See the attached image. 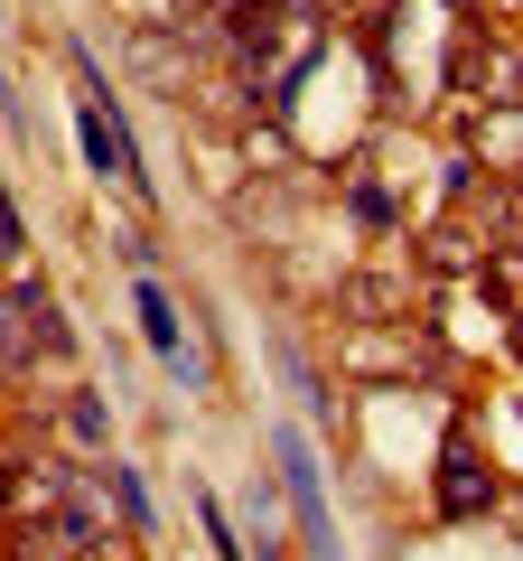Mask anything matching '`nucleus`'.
Listing matches in <instances>:
<instances>
[{"instance_id":"obj_1","label":"nucleus","mask_w":523,"mask_h":561,"mask_svg":"<svg viewBox=\"0 0 523 561\" xmlns=\"http://www.w3.org/2000/svg\"><path fill=\"white\" fill-rule=\"evenodd\" d=\"M84 542H103V505L75 496L57 515H20L10 524V561H84Z\"/></svg>"},{"instance_id":"obj_2","label":"nucleus","mask_w":523,"mask_h":561,"mask_svg":"<svg viewBox=\"0 0 523 561\" xmlns=\"http://www.w3.org/2000/svg\"><path fill=\"white\" fill-rule=\"evenodd\" d=\"M271 459H281L290 505H300V542H309V561H346V552H337V524H327V486H318L309 440H300V431H281V440H271Z\"/></svg>"},{"instance_id":"obj_3","label":"nucleus","mask_w":523,"mask_h":561,"mask_svg":"<svg viewBox=\"0 0 523 561\" xmlns=\"http://www.w3.org/2000/svg\"><path fill=\"white\" fill-rule=\"evenodd\" d=\"M486 505H496V468H486V449L467 440V431H449V449H440V515L477 524Z\"/></svg>"},{"instance_id":"obj_4","label":"nucleus","mask_w":523,"mask_h":561,"mask_svg":"<svg viewBox=\"0 0 523 561\" xmlns=\"http://www.w3.org/2000/svg\"><path fill=\"white\" fill-rule=\"evenodd\" d=\"M84 160H94L103 179H121V187H141V150H131V131H121V122L103 113V94L84 103Z\"/></svg>"},{"instance_id":"obj_5","label":"nucleus","mask_w":523,"mask_h":561,"mask_svg":"<svg viewBox=\"0 0 523 561\" xmlns=\"http://www.w3.org/2000/svg\"><path fill=\"white\" fill-rule=\"evenodd\" d=\"M10 309H20V328H28V356L57 365L66 346H75V337H66V319H57V300H47L38 280H10Z\"/></svg>"},{"instance_id":"obj_6","label":"nucleus","mask_w":523,"mask_h":561,"mask_svg":"<svg viewBox=\"0 0 523 561\" xmlns=\"http://www.w3.org/2000/svg\"><path fill=\"white\" fill-rule=\"evenodd\" d=\"M131 300H141V337L168 356V375H197V365H187V346H178V319H168V300H160V280H141Z\"/></svg>"},{"instance_id":"obj_7","label":"nucleus","mask_w":523,"mask_h":561,"mask_svg":"<svg viewBox=\"0 0 523 561\" xmlns=\"http://www.w3.org/2000/svg\"><path fill=\"white\" fill-rule=\"evenodd\" d=\"M28 365H38L28 356V328H20V309H10V290H0V383H20Z\"/></svg>"},{"instance_id":"obj_8","label":"nucleus","mask_w":523,"mask_h":561,"mask_svg":"<svg viewBox=\"0 0 523 561\" xmlns=\"http://www.w3.org/2000/svg\"><path fill=\"white\" fill-rule=\"evenodd\" d=\"M430 272H467V234H458V225L430 234Z\"/></svg>"},{"instance_id":"obj_9","label":"nucleus","mask_w":523,"mask_h":561,"mask_svg":"<svg viewBox=\"0 0 523 561\" xmlns=\"http://www.w3.org/2000/svg\"><path fill=\"white\" fill-rule=\"evenodd\" d=\"M66 431H75V440H103V402L75 393V402H66Z\"/></svg>"},{"instance_id":"obj_10","label":"nucleus","mask_w":523,"mask_h":561,"mask_svg":"<svg viewBox=\"0 0 523 561\" xmlns=\"http://www.w3.org/2000/svg\"><path fill=\"white\" fill-rule=\"evenodd\" d=\"M20 253H28V225H20V206L0 197V262H20Z\"/></svg>"},{"instance_id":"obj_11","label":"nucleus","mask_w":523,"mask_h":561,"mask_svg":"<svg viewBox=\"0 0 523 561\" xmlns=\"http://www.w3.org/2000/svg\"><path fill=\"white\" fill-rule=\"evenodd\" d=\"M84 561H131V542H113V534H103V542H84Z\"/></svg>"},{"instance_id":"obj_12","label":"nucleus","mask_w":523,"mask_h":561,"mask_svg":"<svg viewBox=\"0 0 523 561\" xmlns=\"http://www.w3.org/2000/svg\"><path fill=\"white\" fill-rule=\"evenodd\" d=\"M514 319H523V309H514ZM514 346H523V328H514Z\"/></svg>"}]
</instances>
